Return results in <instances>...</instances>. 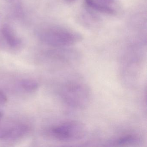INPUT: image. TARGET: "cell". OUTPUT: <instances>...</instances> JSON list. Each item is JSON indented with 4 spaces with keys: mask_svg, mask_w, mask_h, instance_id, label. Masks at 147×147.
<instances>
[{
    "mask_svg": "<svg viewBox=\"0 0 147 147\" xmlns=\"http://www.w3.org/2000/svg\"><path fill=\"white\" fill-rule=\"evenodd\" d=\"M62 95L67 105L81 110L87 107L92 99L91 90L88 86L80 80L66 82L63 87Z\"/></svg>",
    "mask_w": 147,
    "mask_h": 147,
    "instance_id": "6da1fadb",
    "label": "cell"
},
{
    "mask_svg": "<svg viewBox=\"0 0 147 147\" xmlns=\"http://www.w3.org/2000/svg\"><path fill=\"white\" fill-rule=\"evenodd\" d=\"M41 38L45 42L54 47H68L82 41L81 34L61 26L49 27L42 32Z\"/></svg>",
    "mask_w": 147,
    "mask_h": 147,
    "instance_id": "7a4b0ae2",
    "label": "cell"
},
{
    "mask_svg": "<svg viewBox=\"0 0 147 147\" xmlns=\"http://www.w3.org/2000/svg\"><path fill=\"white\" fill-rule=\"evenodd\" d=\"M51 134L56 139L62 142H76L85 138L87 129L81 122L71 120L63 122L53 127Z\"/></svg>",
    "mask_w": 147,
    "mask_h": 147,
    "instance_id": "3957f363",
    "label": "cell"
},
{
    "mask_svg": "<svg viewBox=\"0 0 147 147\" xmlns=\"http://www.w3.org/2000/svg\"><path fill=\"white\" fill-rule=\"evenodd\" d=\"M86 5L98 12L107 15H114L117 13L116 0H85Z\"/></svg>",
    "mask_w": 147,
    "mask_h": 147,
    "instance_id": "277c9868",
    "label": "cell"
},
{
    "mask_svg": "<svg viewBox=\"0 0 147 147\" xmlns=\"http://www.w3.org/2000/svg\"><path fill=\"white\" fill-rule=\"evenodd\" d=\"M2 33L7 42L11 47L15 48L20 44V39L14 32L13 29L9 25L5 24L3 26Z\"/></svg>",
    "mask_w": 147,
    "mask_h": 147,
    "instance_id": "5b68a950",
    "label": "cell"
},
{
    "mask_svg": "<svg viewBox=\"0 0 147 147\" xmlns=\"http://www.w3.org/2000/svg\"><path fill=\"white\" fill-rule=\"evenodd\" d=\"M140 141V138L138 135L135 133H128L114 139L112 144L116 146H130L138 144Z\"/></svg>",
    "mask_w": 147,
    "mask_h": 147,
    "instance_id": "8992f818",
    "label": "cell"
},
{
    "mask_svg": "<svg viewBox=\"0 0 147 147\" xmlns=\"http://www.w3.org/2000/svg\"><path fill=\"white\" fill-rule=\"evenodd\" d=\"M27 130V128L24 126H18L7 131L2 135V137L5 138H17L24 135Z\"/></svg>",
    "mask_w": 147,
    "mask_h": 147,
    "instance_id": "52a82bcc",
    "label": "cell"
},
{
    "mask_svg": "<svg viewBox=\"0 0 147 147\" xmlns=\"http://www.w3.org/2000/svg\"><path fill=\"white\" fill-rule=\"evenodd\" d=\"M21 86L25 90L28 92L35 91L38 87V85L36 82L30 80L23 81L21 83Z\"/></svg>",
    "mask_w": 147,
    "mask_h": 147,
    "instance_id": "ba28073f",
    "label": "cell"
},
{
    "mask_svg": "<svg viewBox=\"0 0 147 147\" xmlns=\"http://www.w3.org/2000/svg\"><path fill=\"white\" fill-rule=\"evenodd\" d=\"M7 98L5 94L0 92V104H4L7 102Z\"/></svg>",
    "mask_w": 147,
    "mask_h": 147,
    "instance_id": "9c48e42d",
    "label": "cell"
},
{
    "mask_svg": "<svg viewBox=\"0 0 147 147\" xmlns=\"http://www.w3.org/2000/svg\"><path fill=\"white\" fill-rule=\"evenodd\" d=\"M2 116H3V114H2V113L0 112V120L1 119V118L2 117Z\"/></svg>",
    "mask_w": 147,
    "mask_h": 147,
    "instance_id": "30bf717a",
    "label": "cell"
},
{
    "mask_svg": "<svg viewBox=\"0 0 147 147\" xmlns=\"http://www.w3.org/2000/svg\"><path fill=\"white\" fill-rule=\"evenodd\" d=\"M67 1H69V2H72V1H74L75 0H67Z\"/></svg>",
    "mask_w": 147,
    "mask_h": 147,
    "instance_id": "8fae6325",
    "label": "cell"
}]
</instances>
